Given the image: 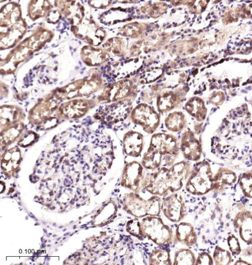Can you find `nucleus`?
<instances>
[{
	"instance_id": "20e7f679",
	"label": "nucleus",
	"mask_w": 252,
	"mask_h": 265,
	"mask_svg": "<svg viewBox=\"0 0 252 265\" xmlns=\"http://www.w3.org/2000/svg\"><path fill=\"white\" fill-rule=\"evenodd\" d=\"M213 180L210 163L205 160L198 162L193 168L186 189L194 195H203L212 190Z\"/></svg>"
},
{
	"instance_id": "aec40b11",
	"label": "nucleus",
	"mask_w": 252,
	"mask_h": 265,
	"mask_svg": "<svg viewBox=\"0 0 252 265\" xmlns=\"http://www.w3.org/2000/svg\"><path fill=\"white\" fill-rule=\"evenodd\" d=\"M228 245L230 250L234 255H238L240 253V245L237 238L234 236L229 237L228 238Z\"/></svg>"
},
{
	"instance_id": "0eeeda50",
	"label": "nucleus",
	"mask_w": 252,
	"mask_h": 265,
	"mask_svg": "<svg viewBox=\"0 0 252 265\" xmlns=\"http://www.w3.org/2000/svg\"><path fill=\"white\" fill-rule=\"evenodd\" d=\"M144 170L142 164L134 161L128 163L124 169L121 185L134 192L139 193L144 180Z\"/></svg>"
},
{
	"instance_id": "58836bf2",
	"label": "nucleus",
	"mask_w": 252,
	"mask_h": 265,
	"mask_svg": "<svg viewBox=\"0 0 252 265\" xmlns=\"http://www.w3.org/2000/svg\"><path fill=\"white\" fill-rule=\"evenodd\" d=\"M50 234V236H52V233H50V234Z\"/></svg>"
},
{
	"instance_id": "e433bc0d",
	"label": "nucleus",
	"mask_w": 252,
	"mask_h": 265,
	"mask_svg": "<svg viewBox=\"0 0 252 265\" xmlns=\"http://www.w3.org/2000/svg\"><path fill=\"white\" fill-rule=\"evenodd\" d=\"M47 246L48 247H51V245H48Z\"/></svg>"
},
{
	"instance_id": "f3484780",
	"label": "nucleus",
	"mask_w": 252,
	"mask_h": 265,
	"mask_svg": "<svg viewBox=\"0 0 252 265\" xmlns=\"http://www.w3.org/2000/svg\"><path fill=\"white\" fill-rule=\"evenodd\" d=\"M213 258L216 265H228L232 262L231 253L219 246L216 247Z\"/></svg>"
},
{
	"instance_id": "a19ab883",
	"label": "nucleus",
	"mask_w": 252,
	"mask_h": 265,
	"mask_svg": "<svg viewBox=\"0 0 252 265\" xmlns=\"http://www.w3.org/2000/svg\"><path fill=\"white\" fill-rule=\"evenodd\" d=\"M63 227V226H61V227H59V228H62Z\"/></svg>"
},
{
	"instance_id": "6ab92c4d",
	"label": "nucleus",
	"mask_w": 252,
	"mask_h": 265,
	"mask_svg": "<svg viewBox=\"0 0 252 265\" xmlns=\"http://www.w3.org/2000/svg\"><path fill=\"white\" fill-rule=\"evenodd\" d=\"M239 184L245 195L252 198V174H243Z\"/></svg>"
},
{
	"instance_id": "79ce46f5",
	"label": "nucleus",
	"mask_w": 252,
	"mask_h": 265,
	"mask_svg": "<svg viewBox=\"0 0 252 265\" xmlns=\"http://www.w3.org/2000/svg\"><path fill=\"white\" fill-rule=\"evenodd\" d=\"M26 219H28V217H26Z\"/></svg>"
},
{
	"instance_id": "4468645a",
	"label": "nucleus",
	"mask_w": 252,
	"mask_h": 265,
	"mask_svg": "<svg viewBox=\"0 0 252 265\" xmlns=\"http://www.w3.org/2000/svg\"><path fill=\"white\" fill-rule=\"evenodd\" d=\"M185 126L183 114L181 112L171 113L166 119V126L168 130L172 132L182 131Z\"/></svg>"
},
{
	"instance_id": "5701e85b",
	"label": "nucleus",
	"mask_w": 252,
	"mask_h": 265,
	"mask_svg": "<svg viewBox=\"0 0 252 265\" xmlns=\"http://www.w3.org/2000/svg\"><path fill=\"white\" fill-rule=\"evenodd\" d=\"M70 234V232H69L68 233H66V234H64V236H69Z\"/></svg>"
},
{
	"instance_id": "c03bdc74",
	"label": "nucleus",
	"mask_w": 252,
	"mask_h": 265,
	"mask_svg": "<svg viewBox=\"0 0 252 265\" xmlns=\"http://www.w3.org/2000/svg\"><path fill=\"white\" fill-rule=\"evenodd\" d=\"M44 242H47V240H44Z\"/></svg>"
},
{
	"instance_id": "f8f14e48",
	"label": "nucleus",
	"mask_w": 252,
	"mask_h": 265,
	"mask_svg": "<svg viewBox=\"0 0 252 265\" xmlns=\"http://www.w3.org/2000/svg\"><path fill=\"white\" fill-rule=\"evenodd\" d=\"M237 177L234 172L226 169L221 168L213 180L212 190L221 191L236 182Z\"/></svg>"
},
{
	"instance_id": "2f4dec72",
	"label": "nucleus",
	"mask_w": 252,
	"mask_h": 265,
	"mask_svg": "<svg viewBox=\"0 0 252 265\" xmlns=\"http://www.w3.org/2000/svg\"><path fill=\"white\" fill-rule=\"evenodd\" d=\"M14 197H17V194H16L14 196Z\"/></svg>"
},
{
	"instance_id": "9b49d317",
	"label": "nucleus",
	"mask_w": 252,
	"mask_h": 265,
	"mask_svg": "<svg viewBox=\"0 0 252 265\" xmlns=\"http://www.w3.org/2000/svg\"><path fill=\"white\" fill-rule=\"evenodd\" d=\"M175 239L187 246H193L196 244L197 238L196 233L191 224L181 223L175 231Z\"/></svg>"
},
{
	"instance_id": "412c9836",
	"label": "nucleus",
	"mask_w": 252,
	"mask_h": 265,
	"mask_svg": "<svg viewBox=\"0 0 252 265\" xmlns=\"http://www.w3.org/2000/svg\"><path fill=\"white\" fill-rule=\"evenodd\" d=\"M213 259L211 257V256L203 252L198 256L196 261V265H213Z\"/></svg>"
},
{
	"instance_id": "7c9ffc66",
	"label": "nucleus",
	"mask_w": 252,
	"mask_h": 265,
	"mask_svg": "<svg viewBox=\"0 0 252 265\" xmlns=\"http://www.w3.org/2000/svg\"><path fill=\"white\" fill-rule=\"evenodd\" d=\"M53 225H54V226L56 227V224H53Z\"/></svg>"
},
{
	"instance_id": "37998d69",
	"label": "nucleus",
	"mask_w": 252,
	"mask_h": 265,
	"mask_svg": "<svg viewBox=\"0 0 252 265\" xmlns=\"http://www.w3.org/2000/svg\"><path fill=\"white\" fill-rule=\"evenodd\" d=\"M65 238H63V240H65Z\"/></svg>"
},
{
	"instance_id": "b1692460",
	"label": "nucleus",
	"mask_w": 252,
	"mask_h": 265,
	"mask_svg": "<svg viewBox=\"0 0 252 265\" xmlns=\"http://www.w3.org/2000/svg\"><path fill=\"white\" fill-rule=\"evenodd\" d=\"M43 231L44 233L47 234V231H46V230L45 229H43Z\"/></svg>"
},
{
	"instance_id": "f257e3e1",
	"label": "nucleus",
	"mask_w": 252,
	"mask_h": 265,
	"mask_svg": "<svg viewBox=\"0 0 252 265\" xmlns=\"http://www.w3.org/2000/svg\"><path fill=\"white\" fill-rule=\"evenodd\" d=\"M187 161L174 163L170 168L162 167L148 173L144 178L143 188L155 196L167 195L178 192L187 181L192 171Z\"/></svg>"
},
{
	"instance_id": "72a5a7b5",
	"label": "nucleus",
	"mask_w": 252,
	"mask_h": 265,
	"mask_svg": "<svg viewBox=\"0 0 252 265\" xmlns=\"http://www.w3.org/2000/svg\"><path fill=\"white\" fill-rule=\"evenodd\" d=\"M96 254H99V251H96Z\"/></svg>"
},
{
	"instance_id": "6e6552de",
	"label": "nucleus",
	"mask_w": 252,
	"mask_h": 265,
	"mask_svg": "<svg viewBox=\"0 0 252 265\" xmlns=\"http://www.w3.org/2000/svg\"><path fill=\"white\" fill-rule=\"evenodd\" d=\"M132 119L137 125L142 126L143 130L148 134L153 133L159 125L158 114L147 105L137 106L132 112Z\"/></svg>"
},
{
	"instance_id": "39448f33",
	"label": "nucleus",
	"mask_w": 252,
	"mask_h": 265,
	"mask_svg": "<svg viewBox=\"0 0 252 265\" xmlns=\"http://www.w3.org/2000/svg\"><path fill=\"white\" fill-rule=\"evenodd\" d=\"M141 230L145 236L160 246H166L171 244L172 232L168 225L163 223L162 219L157 216H145L141 221Z\"/></svg>"
},
{
	"instance_id": "dca6fc26",
	"label": "nucleus",
	"mask_w": 252,
	"mask_h": 265,
	"mask_svg": "<svg viewBox=\"0 0 252 265\" xmlns=\"http://www.w3.org/2000/svg\"><path fill=\"white\" fill-rule=\"evenodd\" d=\"M149 265H171L169 252L162 249L152 251L149 257Z\"/></svg>"
},
{
	"instance_id": "ddd939ff",
	"label": "nucleus",
	"mask_w": 252,
	"mask_h": 265,
	"mask_svg": "<svg viewBox=\"0 0 252 265\" xmlns=\"http://www.w3.org/2000/svg\"><path fill=\"white\" fill-rule=\"evenodd\" d=\"M236 223L242 239L252 244V215L249 212L239 214Z\"/></svg>"
},
{
	"instance_id": "a878e982",
	"label": "nucleus",
	"mask_w": 252,
	"mask_h": 265,
	"mask_svg": "<svg viewBox=\"0 0 252 265\" xmlns=\"http://www.w3.org/2000/svg\"><path fill=\"white\" fill-rule=\"evenodd\" d=\"M60 238H57V241L60 240Z\"/></svg>"
},
{
	"instance_id": "cd10ccee",
	"label": "nucleus",
	"mask_w": 252,
	"mask_h": 265,
	"mask_svg": "<svg viewBox=\"0 0 252 265\" xmlns=\"http://www.w3.org/2000/svg\"><path fill=\"white\" fill-rule=\"evenodd\" d=\"M39 225V224L38 223L35 224V225Z\"/></svg>"
},
{
	"instance_id": "2eb2a0df",
	"label": "nucleus",
	"mask_w": 252,
	"mask_h": 265,
	"mask_svg": "<svg viewBox=\"0 0 252 265\" xmlns=\"http://www.w3.org/2000/svg\"><path fill=\"white\" fill-rule=\"evenodd\" d=\"M196 258L188 249H180L175 254L174 265H196Z\"/></svg>"
},
{
	"instance_id": "7ed1b4c3",
	"label": "nucleus",
	"mask_w": 252,
	"mask_h": 265,
	"mask_svg": "<svg viewBox=\"0 0 252 265\" xmlns=\"http://www.w3.org/2000/svg\"><path fill=\"white\" fill-rule=\"evenodd\" d=\"M123 201V210L137 218L158 216L161 212L162 200L158 196L154 195L145 200L139 193L132 192L127 194Z\"/></svg>"
},
{
	"instance_id": "49530a36",
	"label": "nucleus",
	"mask_w": 252,
	"mask_h": 265,
	"mask_svg": "<svg viewBox=\"0 0 252 265\" xmlns=\"http://www.w3.org/2000/svg\"><path fill=\"white\" fill-rule=\"evenodd\" d=\"M88 229V228H85V230H87V229Z\"/></svg>"
},
{
	"instance_id": "a18cd8bd",
	"label": "nucleus",
	"mask_w": 252,
	"mask_h": 265,
	"mask_svg": "<svg viewBox=\"0 0 252 265\" xmlns=\"http://www.w3.org/2000/svg\"><path fill=\"white\" fill-rule=\"evenodd\" d=\"M64 205H66V203H64Z\"/></svg>"
},
{
	"instance_id": "393cba45",
	"label": "nucleus",
	"mask_w": 252,
	"mask_h": 265,
	"mask_svg": "<svg viewBox=\"0 0 252 265\" xmlns=\"http://www.w3.org/2000/svg\"><path fill=\"white\" fill-rule=\"evenodd\" d=\"M75 228H77L76 225H74L73 229H75Z\"/></svg>"
},
{
	"instance_id": "1a4fd4ad",
	"label": "nucleus",
	"mask_w": 252,
	"mask_h": 265,
	"mask_svg": "<svg viewBox=\"0 0 252 265\" xmlns=\"http://www.w3.org/2000/svg\"><path fill=\"white\" fill-rule=\"evenodd\" d=\"M180 149L184 157L188 160L197 161L201 157V144L192 132H184Z\"/></svg>"
},
{
	"instance_id": "4be33fe9",
	"label": "nucleus",
	"mask_w": 252,
	"mask_h": 265,
	"mask_svg": "<svg viewBox=\"0 0 252 265\" xmlns=\"http://www.w3.org/2000/svg\"><path fill=\"white\" fill-rule=\"evenodd\" d=\"M46 246V245L45 244H42L41 246V249L44 248V247H45Z\"/></svg>"
},
{
	"instance_id": "f704fd0d",
	"label": "nucleus",
	"mask_w": 252,
	"mask_h": 265,
	"mask_svg": "<svg viewBox=\"0 0 252 265\" xmlns=\"http://www.w3.org/2000/svg\"><path fill=\"white\" fill-rule=\"evenodd\" d=\"M56 237V235H54V236H53V238H54V237Z\"/></svg>"
},
{
	"instance_id": "c85d7f7f",
	"label": "nucleus",
	"mask_w": 252,
	"mask_h": 265,
	"mask_svg": "<svg viewBox=\"0 0 252 265\" xmlns=\"http://www.w3.org/2000/svg\"><path fill=\"white\" fill-rule=\"evenodd\" d=\"M47 206L48 207H51V205H47Z\"/></svg>"
},
{
	"instance_id": "bb28decb",
	"label": "nucleus",
	"mask_w": 252,
	"mask_h": 265,
	"mask_svg": "<svg viewBox=\"0 0 252 265\" xmlns=\"http://www.w3.org/2000/svg\"><path fill=\"white\" fill-rule=\"evenodd\" d=\"M52 208H53V209L52 210H53V209L55 210V209H56L55 207H53Z\"/></svg>"
},
{
	"instance_id": "473e14b6",
	"label": "nucleus",
	"mask_w": 252,
	"mask_h": 265,
	"mask_svg": "<svg viewBox=\"0 0 252 265\" xmlns=\"http://www.w3.org/2000/svg\"><path fill=\"white\" fill-rule=\"evenodd\" d=\"M79 206H81V205H77V207H79Z\"/></svg>"
},
{
	"instance_id": "4c0bfd02",
	"label": "nucleus",
	"mask_w": 252,
	"mask_h": 265,
	"mask_svg": "<svg viewBox=\"0 0 252 265\" xmlns=\"http://www.w3.org/2000/svg\"><path fill=\"white\" fill-rule=\"evenodd\" d=\"M19 205L20 206H21V203H20V202H19Z\"/></svg>"
},
{
	"instance_id": "ea45409f",
	"label": "nucleus",
	"mask_w": 252,
	"mask_h": 265,
	"mask_svg": "<svg viewBox=\"0 0 252 265\" xmlns=\"http://www.w3.org/2000/svg\"><path fill=\"white\" fill-rule=\"evenodd\" d=\"M77 192L79 194H81V193H80L79 192L77 191Z\"/></svg>"
},
{
	"instance_id": "9d476101",
	"label": "nucleus",
	"mask_w": 252,
	"mask_h": 265,
	"mask_svg": "<svg viewBox=\"0 0 252 265\" xmlns=\"http://www.w3.org/2000/svg\"><path fill=\"white\" fill-rule=\"evenodd\" d=\"M124 149L128 156L139 157L140 156L144 148V137L140 132L130 131L123 138Z\"/></svg>"
},
{
	"instance_id": "c9c22d12",
	"label": "nucleus",
	"mask_w": 252,
	"mask_h": 265,
	"mask_svg": "<svg viewBox=\"0 0 252 265\" xmlns=\"http://www.w3.org/2000/svg\"><path fill=\"white\" fill-rule=\"evenodd\" d=\"M66 229H64L63 230V232L66 231Z\"/></svg>"
},
{
	"instance_id": "423d86ee",
	"label": "nucleus",
	"mask_w": 252,
	"mask_h": 265,
	"mask_svg": "<svg viewBox=\"0 0 252 265\" xmlns=\"http://www.w3.org/2000/svg\"><path fill=\"white\" fill-rule=\"evenodd\" d=\"M164 215L171 222L179 223L187 215V209L182 194L174 193L168 196L162 203Z\"/></svg>"
},
{
	"instance_id": "c756f323",
	"label": "nucleus",
	"mask_w": 252,
	"mask_h": 265,
	"mask_svg": "<svg viewBox=\"0 0 252 265\" xmlns=\"http://www.w3.org/2000/svg\"><path fill=\"white\" fill-rule=\"evenodd\" d=\"M57 204L59 205V204H60V202H57Z\"/></svg>"
},
{
	"instance_id": "a211bd4d",
	"label": "nucleus",
	"mask_w": 252,
	"mask_h": 265,
	"mask_svg": "<svg viewBox=\"0 0 252 265\" xmlns=\"http://www.w3.org/2000/svg\"><path fill=\"white\" fill-rule=\"evenodd\" d=\"M126 230L131 235L140 238H146L141 228V222L139 220H131L127 224Z\"/></svg>"
},
{
	"instance_id": "f03ea898",
	"label": "nucleus",
	"mask_w": 252,
	"mask_h": 265,
	"mask_svg": "<svg viewBox=\"0 0 252 265\" xmlns=\"http://www.w3.org/2000/svg\"><path fill=\"white\" fill-rule=\"evenodd\" d=\"M180 143L176 137L169 134H154L141 164L145 169L156 170L159 168L171 166L178 157Z\"/></svg>"
}]
</instances>
